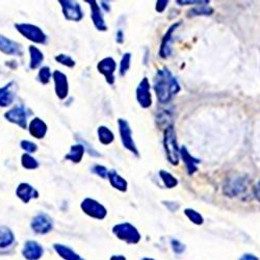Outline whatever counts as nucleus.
I'll list each match as a JSON object with an SVG mask.
<instances>
[{"mask_svg": "<svg viewBox=\"0 0 260 260\" xmlns=\"http://www.w3.org/2000/svg\"><path fill=\"white\" fill-rule=\"evenodd\" d=\"M154 91L161 104L169 103L180 92V86L167 68L157 70L154 77Z\"/></svg>", "mask_w": 260, "mask_h": 260, "instance_id": "obj_1", "label": "nucleus"}, {"mask_svg": "<svg viewBox=\"0 0 260 260\" xmlns=\"http://www.w3.org/2000/svg\"><path fill=\"white\" fill-rule=\"evenodd\" d=\"M163 148H165L166 155L171 165L177 166L179 163V150L177 144V136L174 125L171 124L167 126V128L163 131Z\"/></svg>", "mask_w": 260, "mask_h": 260, "instance_id": "obj_2", "label": "nucleus"}, {"mask_svg": "<svg viewBox=\"0 0 260 260\" xmlns=\"http://www.w3.org/2000/svg\"><path fill=\"white\" fill-rule=\"evenodd\" d=\"M114 234L121 240L127 243L135 244L141 240V234L139 230L129 223L118 224L113 228Z\"/></svg>", "mask_w": 260, "mask_h": 260, "instance_id": "obj_3", "label": "nucleus"}, {"mask_svg": "<svg viewBox=\"0 0 260 260\" xmlns=\"http://www.w3.org/2000/svg\"><path fill=\"white\" fill-rule=\"evenodd\" d=\"M15 27L22 36H24L27 40L32 41V42H34L36 44H45L46 43L47 37L43 33V31L40 29V27L33 25V24H27V23L16 24Z\"/></svg>", "mask_w": 260, "mask_h": 260, "instance_id": "obj_4", "label": "nucleus"}, {"mask_svg": "<svg viewBox=\"0 0 260 260\" xmlns=\"http://www.w3.org/2000/svg\"><path fill=\"white\" fill-rule=\"evenodd\" d=\"M118 125H119V132L121 136V141L123 146H124L127 150L131 153H133L135 156H140L139 150L135 146V143L132 139V131L128 124V122L124 119H119L118 120Z\"/></svg>", "mask_w": 260, "mask_h": 260, "instance_id": "obj_5", "label": "nucleus"}, {"mask_svg": "<svg viewBox=\"0 0 260 260\" xmlns=\"http://www.w3.org/2000/svg\"><path fill=\"white\" fill-rule=\"evenodd\" d=\"M245 189H247V179L241 176L229 178L224 184V194L228 197L239 196L244 193Z\"/></svg>", "mask_w": 260, "mask_h": 260, "instance_id": "obj_6", "label": "nucleus"}, {"mask_svg": "<svg viewBox=\"0 0 260 260\" xmlns=\"http://www.w3.org/2000/svg\"><path fill=\"white\" fill-rule=\"evenodd\" d=\"M81 209L89 216L97 218V220H103L107 214V210L103 205L91 198H87L83 201V203H81Z\"/></svg>", "mask_w": 260, "mask_h": 260, "instance_id": "obj_7", "label": "nucleus"}, {"mask_svg": "<svg viewBox=\"0 0 260 260\" xmlns=\"http://www.w3.org/2000/svg\"><path fill=\"white\" fill-rule=\"evenodd\" d=\"M30 113H27L26 108L23 105H18L10 109L9 112L5 114V118L14 124L18 125L22 129L27 128V118H29Z\"/></svg>", "mask_w": 260, "mask_h": 260, "instance_id": "obj_8", "label": "nucleus"}, {"mask_svg": "<svg viewBox=\"0 0 260 260\" xmlns=\"http://www.w3.org/2000/svg\"><path fill=\"white\" fill-rule=\"evenodd\" d=\"M63 9V14L67 20L69 21H80L84 18V12L78 3L70 2V0H60L59 2Z\"/></svg>", "mask_w": 260, "mask_h": 260, "instance_id": "obj_9", "label": "nucleus"}, {"mask_svg": "<svg viewBox=\"0 0 260 260\" xmlns=\"http://www.w3.org/2000/svg\"><path fill=\"white\" fill-rule=\"evenodd\" d=\"M136 100L144 108H148L152 104V96L150 92V84L147 77L143 78L136 88Z\"/></svg>", "mask_w": 260, "mask_h": 260, "instance_id": "obj_10", "label": "nucleus"}, {"mask_svg": "<svg viewBox=\"0 0 260 260\" xmlns=\"http://www.w3.org/2000/svg\"><path fill=\"white\" fill-rule=\"evenodd\" d=\"M97 69L104 75L108 85L115 84V71L117 69V64L113 58H105L100 61L97 65Z\"/></svg>", "mask_w": 260, "mask_h": 260, "instance_id": "obj_11", "label": "nucleus"}, {"mask_svg": "<svg viewBox=\"0 0 260 260\" xmlns=\"http://www.w3.org/2000/svg\"><path fill=\"white\" fill-rule=\"evenodd\" d=\"M52 220L49 215L45 213H40L34 217L32 222V228L39 234H46L52 229Z\"/></svg>", "mask_w": 260, "mask_h": 260, "instance_id": "obj_12", "label": "nucleus"}, {"mask_svg": "<svg viewBox=\"0 0 260 260\" xmlns=\"http://www.w3.org/2000/svg\"><path fill=\"white\" fill-rule=\"evenodd\" d=\"M52 76H53V80H54V86H56L57 96L61 100H64L65 98H67L68 93H69L68 78L63 72L58 71V70L53 72Z\"/></svg>", "mask_w": 260, "mask_h": 260, "instance_id": "obj_13", "label": "nucleus"}, {"mask_svg": "<svg viewBox=\"0 0 260 260\" xmlns=\"http://www.w3.org/2000/svg\"><path fill=\"white\" fill-rule=\"evenodd\" d=\"M88 4H90L91 7V17L93 20V23L95 25L96 29L101 32H106L107 31V26L106 23L104 21L103 18V14L101 12V9L99 7V5L97 4V2H87Z\"/></svg>", "mask_w": 260, "mask_h": 260, "instance_id": "obj_14", "label": "nucleus"}, {"mask_svg": "<svg viewBox=\"0 0 260 260\" xmlns=\"http://www.w3.org/2000/svg\"><path fill=\"white\" fill-rule=\"evenodd\" d=\"M180 25V22L174 23L170 26V29L168 30V32L166 33V35L163 36L162 41H161V45H160V50H159V56L162 59H167L171 56V42H172V37L174 32L177 30V27Z\"/></svg>", "mask_w": 260, "mask_h": 260, "instance_id": "obj_15", "label": "nucleus"}, {"mask_svg": "<svg viewBox=\"0 0 260 260\" xmlns=\"http://www.w3.org/2000/svg\"><path fill=\"white\" fill-rule=\"evenodd\" d=\"M0 51L7 56H20L21 46L14 41L0 35Z\"/></svg>", "mask_w": 260, "mask_h": 260, "instance_id": "obj_16", "label": "nucleus"}, {"mask_svg": "<svg viewBox=\"0 0 260 260\" xmlns=\"http://www.w3.org/2000/svg\"><path fill=\"white\" fill-rule=\"evenodd\" d=\"M180 156L184 162L186 171L188 175H193L194 173H196L198 171V165L200 163V159L195 158L194 156H191V154H189L188 150L185 146H182L179 150Z\"/></svg>", "mask_w": 260, "mask_h": 260, "instance_id": "obj_17", "label": "nucleus"}, {"mask_svg": "<svg viewBox=\"0 0 260 260\" xmlns=\"http://www.w3.org/2000/svg\"><path fill=\"white\" fill-rule=\"evenodd\" d=\"M43 255V248L37 241H27L23 249V256L27 260H38Z\"/></svg>", "mask_w": 260, "mask_h": 260, "instance_id": "obj_18", "label": "nucleus"}, {"mask_svg": "<svg viewBox=\"0 0 260 260\" xmlns=\"http://www.w3.org/2000/svg\"><path fill=\"white\" fill-rule=\"evenodd\" d=\"M47 125L46 123L41 120L39 118H35L29 126V130L31 135H33L34 138L41 140V139H44L45 135L47 133Z\"/></svg>", "mask_w": 260, "mask_h": 260, "instance_id": "obj_19", "label": "nucleus"}, {"mask_svg": "<svg viewBox=\"0 0 260 260\" xmlns=\"http://www.w3.org/2000/svg\"><path fill=\"white\" fill-rule=\"evenodd\" d=\"M16 194L24 203H29L32 199L39 197V193L29 183H20L17 187Z\"/></svg>", "mask_w": 260, "mask_h": 260, "instance_id": "obj_20", "label": "nucleus"}, {"mask_svg": "<svg viewBox=\"0 0 260 260\" xmlns=\"http://www.w3.org/2000/svg\"><path fill=\"white\" fill-rule=\"evenodd\" d=\"M14 83L8 84L4 88H0V106L8 107L14 100H15V94H14Z\"/></svg>", "mask_w": 260, "mask_h": 260, "instance_id": "obj_21", "label": "nucleus"}, {"mask_svg": "<svg viewBox=\"0 0 260 260\" xmlns=\"http://www.w3.org/2000/svg\"><path fill=\"white\" fill-rule=\"evenodd\" d=\"M107 178H108L109 182H111L112 186L115 187L116 189H118L120 191H126L127 190V186H128L127 181L122 176H120L115 170L108 171Z\"/></svg>", "mask_w": 260, "mask_h": 260, "instance_id": "obj_22", "label": "nucleus"}, {"mask_svg": "<svg viewBox=\"0 0 260 260\" xmlns=\"http://www.w3.org/2000/svg\"><path fill=\"white\" fill-rule=\"evenodd\" d=\"M29 50L31 54V63H30L31 69L32 70L38 69V68L41 66V64H42V62L44 61V54L42 51L34 45L30 46Z\"/></svg>", "mask_w": 260, "mask_h": 260, "instance_id": "obj_23", "label": "nucleus"}, {"mask_svg": "<svg viewBox=\"0 0 260 260\" xmlns=\"http://www.w3.org/2000/svg\"><path fill=\"white\" fill-rule=\"evenodd\" d=\"M54 250H56L61 257L66 260H84L77 253H75L72 249L66 247L63 244H54Z\"/></svg>", "mask_w": 260, "mask_h": 260, "instance_id": "obj_24", "label": "nucleus"}, {"mask_svg": "<svg viewBox=\"0 0 260 260\" xmlns=\"http://www.w3.org/2000/svg\"><path fill=\"white\" fill-rule=\"evenodd\" d=\"M14 240H15V236L11 229L8 227H0V249L10 247Z\"/></svg>", "mask_w": 260, "mask_h": 260, "instance_id": "obj_25", "label": "nucleus"}, {"mask_svg": "<svg viewBox=\"0 0 260 260\" xmlns=\"http://www.w3.org/2000/svg\"><path fill=\"white\" fill-rule=\"evenodd\" d=\"M85 154V146L83 145H73L71 146L70 152L66 155V159L71 160L74 163H78L83 159Z\"/></svg>", "mask_w": 260, "mask_h": 260, "instance_id": "obj_26", "label": "nucleus"}, {"mask_svg": "<svg viewBox=\"0 0 260 260\" xmlns=\"http://www.w3.org/2000/svg\"><path fill=\"white\" fill-rule=\"evenodd\" d=\"M98 132V138H99V141L101 144L103 145H109L112 144L115 140V135L113 133V131L105 127V126H100L97 130Z\"/></svg>", "mask_w": 260, "mask_h": 260, "instance_id": "obj_27", "label": "nucleus"}, {"mask_svg": "<svg viewBox=\"0 0 260 260\" xmlns=\"http://www.w3.org/2000/svg\"><path fill=\"white\" fill-rule=\"evenodd\" d=\"M159 177H160V179L162 180V182L165 183L166 187H168V188H173V187L177 186V184H178L177 178L174 177L171 173H169L165 170L159 171Z\"/></svg>", "mask_w": 260, "mask_h": 260, "instance_id": "obj_28", "label": "nucleus"}, {"mask_svg": "<svg viewBox=\"0 0 260 260\" xmlns=\"http://www.w3.org/2000/svg\"><path fill=\"white\" fill-rule=\"evenodd\" d=\"M21 163H22V167L26 170H36L39 168V162L37 161V159L27 153L22 155Z\"/></svg>", "mask_w": 260, "mask_h": 260, "instance_id": "obj_29", "label": "nucleus"}, {"mask_svg": "<svg viewBox=\"0 0 260 260\" xmlns=\"http://www.w3.org/2000/svg\"><path fill=\"white\" fill-rule=\"evenodd\" d=\"M213 13V10L208 6H200L199 8H195L188 12V17L194 16H208Z\"/></svg>", "mask_w": 260, "mask_h": 260, "instance_id": "obj_30", "label": "nucleus"}, {"mask_svg": "<svg viewBox=\"0 0 260 260\" xmlns=\"http://www.w3.org/2000/svg\"><path fill=\"white\" fill-rule=\"evenodd\" d=\"M184 214L189 218V221H191L196 225H202L204 222L203 216L198 211L191 209V208H186L184 210Z\"/></svg>", "mask_w": 260, "mask_h": 260, "instance_id": "obj_31", "label": "nucleus"}, {"mask_svg": "<svg viewBox=\"0 0 260 260\" xmlns=\"http://www.w3.org/2000/svg\"><path fill=\"white\" fill-rule=\"evenodd\" d=\"M130 62H131V54L129 52L125 53L123 56L121 63H120V75L124 76L130 68Z\"/></svg>", "mask_w": 260, "mask_h": 260, "instance_id": "obj_32", "label": "nucleus"}, {"mask_svg": "<svg viewBox=\"0 0 260 260\" xmlns=\"http://www.w3.org/2000/svg\"><path fill=\"white\" fill-rule=\"evenodd\" d=\"M39 81L42 85H47L51 78V71L49 67H42L38 74Z\"/></svg>", "mask_w": 260, "mask_h": 260, "instance_id": "obj_33", "label": "nucleus"}, {"mask_svg": "<svg viewBox=\"0 0 260 260\" xmlns=\"http://www.w3.org/2000/svg\"><path fill=\"white\" fill-rule=\"evenodd\" d=\"M56 61L66 67L73 68L75 66V61H73L69 56H66V54H59L56 57Z\"/></svg>", "mask_w": 260, "mask_h": 260, "instance_id": "obj_34", "label": "nucleus"}, {"mask_svg": "<svg viewBox=\"0 0 260 260\" xmlns=\"http://www.w3.org/2000/svg\"><path fill=\"white\" fill-rule=\"evenodd\" d=\"M21 148L27 153H35L38 150V146L35 143L30 141H22Z\"/></svg>", "mask_w": 260, "mask_h": 260, "instance_id": "obj_35", "label": "nucleus"}, {"mask_svg": "<svg viewBox=\"0 0 260 260\" xmlns=\"http://www.w3.org/2000/svg\"><path fill=\"white\" fill-rule=\"evenodd\" d=\"M92 172L95 173L96 175H98L99 177L103 178V179H105V178H107V175H108V170L103 167V166H100V165H96L93 167L92 169Z\"/></svg>", "mask_w": 260, "mask_h": 260, "instance_id": "obj_36", "label": "nucleus"}, {"mask_svg": "<svg viewBox=\"0 0 260 260\" xmlns=\"http://www.w3.org/2000/svg\"><path fill=\"white\" fill-rule=\"evenodd\" d=\"M179 6H189V5H199V6H208V0H197V2H189V0H177L176 2Z\"/></svg>", "mask_w": 260, "mask_h": 260, "instance_id": "obj_37", "label": "nucleus"}, {"mask_svg": "<svg viewBox=\"0 0 260 260\" xmlns=\"http://www.w3.org/2000/svg\"><path fill=\"white\" fill-rule=\"evenodd\" d=\"M171 243H172V248H173L174 252H175V253H177V254H181V253H182V252L185 250L184 244H182V243H181L179 240L172 239Z\"/></svg>", "mask_w": 260, "mask_h": 260, "instance_id": "obj_38", "label": "nucleus"}, {"mask_svg": "<svg viewBox=\"0 0 260 260\" xmlns=\"http://www.w3.org/2000/svg\"><path fill=\"white\" fill-rule=\"evenodd\" d=\"M168 4H169L168 0H158V2L156 3L155 10H156L158 13H162L163 11L166 10V8L168 7Z\"/></svg>", "mask_w": 260, "mask_h": 260, "instance_id": "obj_39", "label": "nucleus"}, {"mask_svg": "<svg viewBox=\"0 0 260 260\" xmlns=\"http://www.w3.org/2000/svg\"><path fill=\"white\" fill-rule=\"evenodd\" d=\"M254 196L260 202V180L256 183V185L254 187Z\"/></svg>", "mask_w": 260, "mask_h": 260, "instance_id": "obj_40", "label": "nucleus"}, {"mask_svg": "<svg viewBox=\"0 0 260 260\" xmlns=\"http://www.w3.org/2000/svg\"><path fill=\"white\" fill-rule=\"evenodd\" d=\"M116 41L119 43V44H122L123 42H124V34H123L122 31H119L117 33V38H116Z\"/></svg>", "mask_w": 260, "mask_h": 260, "instance_id": "obj_41", "label": "nucleus"}, {"mask_svg": "<svg viewBox=\"0 0 260 260\" xmlns=\"http://www.w3.org/2000/svg\"><path fill=\"white\" fill-rule=\"evenodd\" d=\"M239 260H259V258L253 254H244Z\"/></svg>", "mask_w": 260, "mask_h": 260, "instance_id": "obj_42", "label": "nucleus"}, {"mask_svg": "<svg viewBox=\"0 0 260 260\" xmlns=\"http://www.w3.org/2000/svg\"><path fill=\"white\" fill-rule=\"evenodd\" d=\"M111 260H126V258L122 255H115L111 258Z\"/></svg>", "mask_w": 260, "mask_h": 260, "instance_id": "obj_43", "label": "nucleus"}, {"mask_svg": "<svg viewBox=\"0 0 260 260\" xmlns=\"http://www.w3.org/2000/svg\"><path fill=\"white\" fill-rule=\"evenodd\" d=\"M101 4H102L101 7L104 9V11H105V12H109V10H111V8H109V6H107V3L103 2V3H101Z\"/></svg>", "mask_w": 260, "mask_h": 260, "instance_id": "obj_44", "label": "nucleus"}, {"mask_svg": "<svg viewBox=\"0 0 260 260\" xmlns=\"http://www.w3.org/2000/svg\"><path fill=\"white\" fill-rule=\"evenodd\" d=\"M143 260H154V259H152V258H144Z\"/></svg>", "mask_w": 260, "mask_h": 260, "instance_id": "obj_45", "label": "nucleus"}]
</instances>
